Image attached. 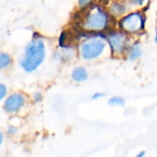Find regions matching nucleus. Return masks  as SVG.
<instances>
[{
  "mask_svg": "<svg viewBox=\"0 0 157 157\" xmlns=\"http://www.w3.org/2000/svg\"><path fill=\"white\" fill-rule=\"evenodd\" d=\"M33 100L36 103H40L43 100V96L40 92H36L33 94Z\"/></svg>",
  "mask_w": 157,
  "mask_h": 157,
  "instance_id": "nucleus-15",
  "label": "nucleus"
},
{
  "mask_svg": "<svg viewBox=\"0 0 157 157\" xmlns=\"http://www.w3.org/2000/svg\"><path fill=\"white\" fill-rule=\"evenodd\" d=\"M13 63L12 56L7 52L0 51V70H5L8 68Z\"/></svg>",
  "mask_w": 157,
  "mask_h": 157,
  "instance_id": "nucleus-10",
  "label": "nucleus"
},
{
  "mask_svg": "<svg viewBox=\"0 0 157 157\" xmlns=\"http://www.w3.org/2000/svg\"><path fill=\"white\" fill-rule=\"evenodd\" d=\"M17 132V127L11 125V126H9V127L7 128V133H8L9 135H15Z\"/></svg>",
  "mask_w": 157,
  "mask_h": 157,
  "instance_id": "nucleus-17",
  "label": "nucleus"
},
{
  "mask_svg": "<svg viewBox=\"0 0 157 157\" xmlns=\"http://www.w3.org/2000/svg\"><path fill=\"white\" fill-rule=\"evenodd\" d=\"M47 56V48L42 38L31 39L26 45L19 59L20 68L28 74L37 71L44 63Z\"/></svg>",
  "mask_w": 157,
  "mask_h": 157,
  "instance_id": "nucleus-2",
  "label": "nucleus"
},
{
  "mask_svg": "<svg viewBox=\"0 0 157 157\" xmlns=\"http://www.w3.org/2000/svg\"><path fill=\"white\" fill-rule=\"evenodd\" d=\"M106 42L114 57L124 56L131 42L130 35L119 29H110L106 32Z\"/></svg>",
  "mask_w": 157,
  "mask_h": 157,
  "instance_id": "nucleus-4",
  "label": "nucleus"
},
{
  "mask_svg": "<svg viewBox=\"0 0 157 157\" xmlns=\"http://www.w3.org/2000/svg\"><path fill=\"white\" fill-rule=\"evenodd\" d=\"M104 97H105V93H103V92H96L91 96V99L92 100H98V99H100V98H102Z\"/></svg>",
  "mask_w": 157,
  "mask_h": 157,
  "instance_id": "nucleus-16",
  "label": "nucleus"
},
{
  "mask_svg": "<svg viewBox=\"0 0 157 157\" xmlns=\"http://www.w3.org/2000/svg\"><path fill=\"white\" fill-rule=\"evenodd\" d=\"M109 105L111 107H123L125 105V99L120 96H114L109 99Z\"/></svg>",
  "mask_w": 157,
  "mask_h": 157,
  "instance_id": "nucleus-11",
  "label": "nucleus"
},
{
  "mask_svg": "<svg viewBox=\"0 0 157 157\" xmlns=\"http://www.w3.org/2000/svg\"><path fill=\"white\" fill-rule=\"evenodd\" d=\"M71 77H72L73 81H75L76 83H83L88 79L89 73L85 66L79 65L73 69V71L71 73Z\"/></svg>",
  "mask_w": 157,
  "mask_h": 157,
  "instance_id": "nucleus-9",
  "label": "nucleus"
},
{
  "mask_svg": "<svg viewBox=\"0 0 157 157\" xmlns=\"http://www.w3.org/2000/svg\"><path fill=\"white\" fill-rule=\"evenodd\" d=\"M25 103L26 98L22 93H12L6 98L3 108L6 113H16L24 107Z\"/></svg>",
  "mask_w": 157,
  "mask_h": 157,
  "instance_id": "nucleus-5",
  "label": "nucleus"
},
{
  "mask_svg": "<svg viewBox=\"0 0 157 157\" xmlns=\"http://www.w3.org/2000/svg\"><path fill=\"white\" fill-rule=\"evenodd\" d=\"M112 19H114L107 10V7L98 1L83 11L80 28L86 31L106 32L112 29Z\"/></svg>",
  "mask_w": 157,
  "mask_h": 157,
  "instance_id": "nucleus-1",
  "label": "nucleus"
},
{
  "mask_svg": "<svg viewBox=\"0 0 157 157\" xmlns=\"http://www.w3.org/2000/svg\"><path fill=\"white\" fill-rule=\"evenodd\" d=\"M7 95V87L5 84L0 83V101H2Z\"/></svg>",
  "mask_w": 157,
  "mask_h": 157,
  "instance_id": "nucleus-14",
  "label": "nucleus"
},
{
  "mask_svg": "<svg viewBox=\"0 0 157 157\" xmlns=\"http://www.w3.org/2000/svg\"><path fill=\"white\" fill-rule=\"evenodd\" d=\"M125 56L130 62H136L143 56V46L139 40H136L130 44Z\"/></svg>",
  "mask_w": 157,
  "mask_h": 157,
  "instance_id": "nucleus-7",
  "label": "nucleus"
},
{
  "mask_svg": "<svg viewBox=\"0 0 157 157\" xmlns=\"http://www.w3.org/2000/svg\"><path fill=\"white\" fill-rule=\"evenodd\" d=\"M146 16L141 9L127 12L125 15L118 18V29L128 35H135L145 29Z\"/></svg>",
  "mask_w": 157,
  "mask_h": 157,
  "instance_id": "nucleus-3",
  "label": "nucleus"
},
{
  "mask_svg": "<svg viewBox=\"0 0 157 157\" xmlns=\"http://www.w3.org/2000/svg\"><path fill=\"white\" fill-rule=\"evenodd\" d=\"M76 35V33L75 34H71L68 30L63 29L58 38V46L61 49H72L73 48V40L74 37Z\"/></svg>",
  "mask_w": 157,
  "mask_h": 157,
  "instance_id": "nucleus-8",
  "label": "nucleus"
},
{
  "mask_svg": "<svg viewBox=\"0 0 157 157\" xmlns=\"http://www.w3.org/2000/svg\"><path fill=\"white\" fill-rule=\"evenodd\" d=\"M3 141H4V135H3V133L0 132V145L3 144Z\"/></svg>",
  "mask_w": 157,
  "mask_h": 157,
  "instance_id": "nucleus-19",
  "label": "nucleus"
},
{
  "mask_svg": "<svg viewBox=\"0 0 157 157\" xmlns=\"http://www.w3.org/2000/svg\"><path fill=\"white\" fill-rule=\"evenodd\" d=\"M144 155H145V152L144 151H142V152H140L135 157H144Z\"/></svg>",
  "mask_w": 157,
  "mask_h": 157,
  "instance_id": "nucleus-18",
  "label": "nucleus"
},
{
  "mask_svg": "<svg viewBox=\"0 0 157 157\" xmlns=\"http://www.w3.org/2000/svg\"><path fill=\"white\" fill-rule=\"evenodd\" d=\"M129 7L130 6L126 0H111L107 10L113 18H120L129 12Z\"/></svg>",
  "mask_w": 157,
  "mask_h": 157,
  "instance_id": "nucleus-6",
  "label": "nucleus"
},
{
  "mask_svg": "<svg viewBox=\"0 0 157 157\" xmlns=\"http://www.w3.org/2000/svg\"><path fill=\"white\" fill-rule=\"evenodd\" d=\"M130 6L133 7H141L145 5V3H148V0H126Z\"/></svg>",
  "mask_w": 157,
  "mask_h": 157,
  "instance_id": "nucleus-13",
  "label": "nucleus"
},
{
  "mask_svg": "<svg viewBox=\"0 0 157 157\" xmlns=\"http://www.w3.org/2000/svg\"><path fill=\"white\" fill-rule=\"evenodd\" d=\"M95 2H97V0H78V2H77V6H78L79 10L85 11V10L87 9L90 6H92Z\"/></svg>",
  "mask_w": 157,
  "mask_h": 157,
  "instance_id": "nucleus-12",
  "label": "nucleus"
}]
</instances>
